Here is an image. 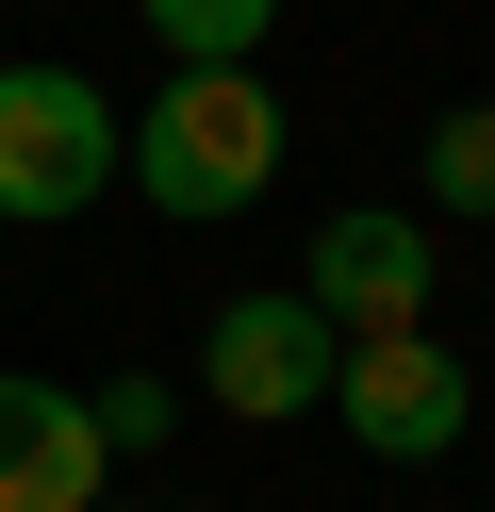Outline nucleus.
<instances>
[{"instance_id":"1","label":"nucleus","mask_w":495,"mask_h":512,"mask_svg":"<svg viewBox=\"0 0 495 512\" xmlns=\"http://www.w3.org/2000/svg\"><path fill=\"white\" fill-rule=\"evenodd\" d=\"M281 100H264V67H165L149 116H116V182L149 215H182V232H215V215H248L264 182H281Z\"/></svg>"},{"instance_id":"2","label":"nucleus","mask_w":495,"mask_h":512,"mask_svg":"<svg viewBox=\"0 0 495 512\" xmlns=\"http://www.w3.org/2000/svg\"><path fill=\"white\" fill-rule=\"evenodd\" d=\"M116 182V100L83 67H0V232H66Z\"/></svg>"},{"instance_id":"3","label":"nucleus","mask_w":495,"mask_h":512,"mask_svg":"<svg viewBox=\"0 0 495 512\" xmlns=\"http://www.w3.org/2000/svg\"><path fill=\"white\" fill-rule=\"evenodd\" d=\"M314 413H347L363 463H446V446L479 430V380H462L446 331H347V364H330Z\"/></svg>"},{"instance_id":"4","label":"nucleus","mask_w":495,"mask_h":512,"mask_svg":"<svg viewBox=\"0 0 495 512\" xmlns=\"http://www.w3.org/2000/svg\"><path fill=\"white\" fill-rule=\"evenodd\" d=\"M330 364H347V331H330L297 281L215 298V331H198V397H231V430H281V413H314V397H330Z\"/></svg>"},{"instance_id":"5","label":"nucleus","mask_w":495,"mask_h":512,"mask_svg":"<svg viewBox=\"0 0 495 512\" xmlns=\"http://www.w3.org/2000/svg\"><path fill=\"white\" fill-rule=\"evenodd\" d=\"M429 215H396V199H347L314 248H297V298L330 314V331H429Z\"/></svg>"},{"instance_id":"6","label":"nucleus","mask_w":495,"mask_h":512,"mask_svg":"<svg viewBox=\"0 0 495 512\" xmlns=\"http://www.w3.org/2000/svg\"><path fill=\"white\" fill-rule=\"evenodd\" d=\"M0 512H99V430L66 380L0 364Z\"/></svg>"},{"instance_id":"7","label":"nucleus","mask_w":495,"mask_h":512,"mask_svg":"<svg viewBox=\"0 0 495 512\" xmlns=\"http://www.w3.org/2000/svg\"><path fill=\"white\" fill-rule=\"evenodd\" d=\"M165 34V67H264V34H281V0H132Z\"/></svg>"},{"instance_id":"8","label":"nucleus","mask_w":495,"mask_h":512,"mask_svg":"<svg viewBox=\"0 0 495 512\" xmlns=\"http://www.w3.org/2000/svg\"><path fill=\"white\" fill-rule=\"evenodd\" d=\"M429 199H446V215H495V100H462L446 133H429Z\"/></svg>"},{"instance_id":"9","label":"nucleus","mask_w":495,"mask_h":512,"mask_svg":"<svg viewBox=\"0 0 495 512\" xmlns=\"http://www.w3.org/2000/svg\"><path fill=\"white\" fill-rule=\"evenodd\" d=\"M83 430H99V463H132V446H165V430H182V380H99V397H83Z\"/></svg>"}]
</instances>
